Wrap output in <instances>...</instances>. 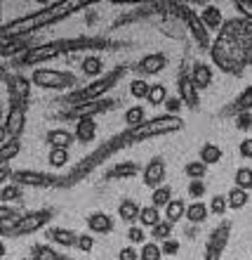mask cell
I'll list each match as a JSON object with an SVG mask.
<instances>
[{
	"label": "cell",
	"mask_w": 252,
	"mask_h": 260,
	"mask_svg": "<svg viewBox=\"0 0 252 260\" xmlns=\"http://www.w3.org/2000/svg\"><path fill=\"white\" fill-rule=\"evenodd\" d=\"M19 260H33V258H19Z\"/></svg>",
	"instance_id": "cell-54"
},
{
	"label": "cell",
	"mask_w": 252,
	"mask_h": 260,
	"mask_svg": "<svg viewBox=\"0 0 252 260\" xmlns=\"http://www.w3.org/2000/svg\"><path fill=\"white\" fill-rule=\"evenodd\" d=\"M179 104H182V97H170L167 102H165V109H167V114H172V116H179Z\"/></svg>",
	"instance_id": "cell-52"
},
{
	"label": "cell",
	"mask_w": 252,
	"mask_h": 260,
	"mask_svg": "<svg viewBox=\"0 0 252 260\" xmlns=\"http://www.w3.org/2000/svg\"><path fill=\"white\" fill-rule=\"evenodd\" d=\"M160 222V211H158L156 206H142V213H139V225L146 230H153V227Z\"/></svg>",
	"instance_id": "cell-34"
},
{
	"label": "cell",
	"mask_w": 252,
	"mask_h": 260,
	"mask_svg": "<svg viewBox=\"0 0 252 260\" xmlns=\"http://www.w3.org/2000/svg\"><path fill=\"white\" fill-rule=\"evenodd\" d=\"M179 97H182L184 104H189L191 109H198V88L193 85L191 76L186 74L179 76Z\"/></svg>",
	"instance_id": "cell-21"
},
{
	"label": "cell",
	"mask_w": 252,
	"mask_h": 260,
	"mask_svg": "<svg viewBox=\"0 0 252 260\" xmlns=\"http://www.w3.org/2000/svg\"><path fill=\"white\" fill-rule=\"evenodd\" d=\"M236 128L250 130L252 128V114H240V116H236Z\"/></svg>",
	"instance_id": "cell-51"
},
{
	"label": "cell",
	"mask_w": 252,
	"mask_h": 260,
	"mask_svg": "<svg viewBox=\"0 0 252 260\" xmlns=\"http://www.w3.org/2000/svg\"><path fill=\"white\" fill-rule=\"evenodd\" d=\"M75 140L80 144H90L92 140L97 137V123L95 118H80V121H75Z\"/></svg>",
	"instance_id": "cell-25"
},
{
	"label": "cell",
	"mask_w": 252,
	"mask_h": 260,
	"mask_svg": "<svg viewBox=\"0 0 252 260\" xmlns=\"http://www.w3.org/2000/svg\"><path fill=\"white\" fill-rule=\"evenodd\" d=\"M200 19L207 26V31H222V26H224V14L217 5H205L200 10Z\"/></svg>",
	"instance_id": "cell-22"
},
{
	"label": "cell",
	"mask_w": 252,
	"mask_h": 260,
	"mask_svg": "<svg viewBox=\"0 0 252 260\" xmlns=\"http://www.w3.org/2000/svg\"><path fill=\"white\" fill-rule=\"evenodd\" d=\"M5 85L10 92V104H24L26 107L28 92H31V81L24 76H5Z\"/></svg>",
	"instance_id": "cell-14"
},
{
	"label": "cell",
	"mask_w": 252,
	"mask_h": 260,
	"mask_svg": "<svg viewBox=\"0 0 252 260\" xmlns=\"http://www.w3.org/2000/svg\"><path fill=\"white\" fill-rule=\"evenodd\" d=\"M229 234H231V222H222L219 227H215L210 234V239L205 244V260H219L226 248V241H229Z\"/></svg>",
	"instance_id": "cell-11"
},
{
	"label": "cell",
	"mask_w": 252,
	"mask_h": 260,
	"mask_svg": "<svg viewBox=\"0 0 252 260\" xmlns=\"http://www.w3.org/2000/svg\"><path fill=\"white\" fill-rule=\"evenodd\" d=\"M167 100H170V95H167V88H165L163 83L151 85V92H149V97H146V102H149L151 107H160V104H165Z\"/></svg>",
	"instance_id": "cell-38"
},
{
	"label": "cell",
	"mask_w": 252,
	"mask_h": 260,
	"mask_svg": "<svg viewBox=\"0 0 252 260\" xmlns=\"http://www.w3.org/2000/svg\"><path fill=\"white\" fill-rule=\"evenodd\" d=\"M210 57L212 64L224 74H243V69L252 64V21L243 17L224 21L222 31L212 41Z\"/></svg>",
	"instance_id": "cell-1"
},
{
	"label": "cell",
	"mask_w": 252,
	"mask_h": 260,
	"mask_svg": "<svg viewBox=\"0 0 252 260\" xmlns=\"http://www.w3.org/2000/svg\"><path fill=\"white\" fill-rule=\"evenodd\" d=\"M88 230L95 234H109L113 230V218L104 211H95L88 215Z\"/></svg>",
	"instance_id": "cell-18"
},
{
	"label": "cell",
	"mask_w": 252,
	"mask_h": 260,
	"mask_svg": "<svg viewBox=\"0 0 252 260\" xmlns=\"http://www.w3.org/2000/svg\"><path fill=\"white\" fill-rule=\"evenodd\" d=\"M116 100H97V102H85V104H75V107H68L66 109V118L71 121H80V118H95L97 114H104L116 107Z\"/></svg>",
	"instance_id": "cell-10"
},
{
	"label": "cell",
	"mask_w": 252,
	"mask_h": 260,
	"mask_svg": "<svg viewBox=\"0 0 252 260\" xmlns=\"http://www.w3.org/2000/svg\"><path fill=\"white\" fill-rule=\"evenodd\" d=\"M233 7L240 12V17L247 21H252V0H236L233 3Z\"/></svg>",
	"instance_id": "cell-46"
},
{
	"label": "cell",
	"mask_w": 252,
	"mask_h": 260,
	"mask_svg": "<svg viewBox=\"0 0 252 260\" xmlns=\"http://www.w3.org/2000/svg\"><path fill=\"white\" fill-rule=\"evenodd\" d=\"M31 258L33 260H68L66 255L57 253L52 246H48V244H33L31 246Z\"/></svg>",
	"instance_id": "cell-30"
},
{
	"label": "cell",
	"mask_w": 252,
	"mask_h": 260,
	"mask_svg": "<svg viewBox=\"0 0 252 260\" xmlns=\"http://www.w3.org/2000/svg\"><path fill=\"white\" fill-rule=\"evenodd\" d=\"M125 125L128 128H139V125L146 123V111H144L142 104H135V107H130L128 111H125Z\"/></svg>",
	"instance_id": "cell-32"
},
{
	"label": "cell",
	"mask_w": 252,
	"mask_h": 260,
	"mask_svg": "<svg viewBox=\"0 0 252 260\" xmlns=\"http://www.w3.org/2000/svg\"><path fill=\"white\" fill-rule=\"evenodd\" d=\"M247 201H250V194L245 189H240V187H231L229 194H226V204L231 211H240V208H245Z\"/></svg>",
	"instance_id": "cell-29"
},
{
	"label": "cell",
	"mask_w": 252,
	"mask_h": 260,
	"mask_svg": "<svg viewBox=\"0 0 252 260\" xmlns=\"http://www.w3.org/2000/svg\"><path fill=\"white\" fill-rule=\"evenodd\" d=\"M182 218H186V204L182 199H172L170 204L165 206V220H170L172 225H175Z\"/></svg>",
	"instance_id": "cell-33"
},
{
	"label": "cell",
	"mask_w": 252,
	"mask_h": 260,
	"mask_svg": "<svg viewBox=\"0 0 252 260\" xmlns=\"http://www.w3.org/2000/svg\"><path fill=\"white\" fill-rule=\"evenodd\" d=\"M92 7V3L88 0H64V3H50L45 7H38L33 12L24 14L19 19H12L3 24L0 28V38H21V36H28V34H35L40 28H48L57 21L66 19L71 14L80 12V10H88Z\"/></svg>",
	"instance_id": "cell-2"
},
{
	"label": "cell",
	"mask_w": 252,
	"mask_h": 260,
	"mask_svg": "<svg viewBox=\"0 0 252 260\" xmlns=\"http://www.w3.org/2000/svg\"><path fill=\"white\" fill-rule=\"evenodd\" d=\"M172 227H175V225H172L170 220H160V222L151 230V241H153V239H156V241H167L172 237Z\"/></svg>",
	"instance_id": "cell-39"
},
{
	"label": "cell",
	"mask_w": 252,
	"mask_h": 260,
	"mask_svg": "<svg viewBox=\"0 0 252 260\" xmlns=\"http://www.w3.org/2000/svg\"><path fill=\"white\" fill-rule=\"evenodd\" d=\"M68 149H50L48 151V164L52 168H64L68 164Z\"/></svg>",
	"instance_id": "cell-42"
},
{
	"label": "cell",
	"mask_w": 252,
	"mask_h": 260,
	"mask_svg": "<svg viewBox=\"0 0 252 260\" xmlns=\"http://www.w3.org/2000/svg\"><path fill=\"white\" fill-rule=\"evenodd\" d=\"M222 156H224L222 147H217V144H212V142H205L203 147H200V158H198V161H203L205 166H215L222 161Z\"/></svg>",
	"instance_id": "cell-28"
},
{
	"label": "cell",
	"mask_w": 252,
	"mask_h": 260,
	"mask_svg": "<svg viewBox=\"0 0 252 260\" xmlns=\"http://www.w3.org/2000/svg\"><path fill=\"white\" fill-rule=\"evenodd\" d=\"M212 67L205 62H196L193 64V69H191V81H193V85H196L198 90H205L212 85Z\"/></svg>",
	"instance_id": "cell-20"
},
{
	"label": "cell",
	"mask_w": 252,
	"mask_h": 260,
	"mask_svg": "<svg viewBox=\"0 0 252 260\" xmlns=\"http://www.w3.org/2000/svg\"><path fill=\"white\" fill-rule=\"evenodd\" d=\"M113 43L106 41V38H88V36H78V38H62V41H50L43 43V45H35L21 55L19 64L21 67H33L38 69L40 64L55 59V57L62 55H71V52H82V50H104L111 48Z\"/></svg>",
	"instance_id": "cell-3"
},
{
	"label": "cell",
	"mask_w": 252,
	"mask_h": 260,
	"mask_svg": "<svg viewBox=\"0 0 252 260\" xmlns=\"http://www.w3.org/2000/svg\"><path fill=\"white\" fill-rule=\"evenodd\" d=\"M160 248H163V253H167V255H175L179 251V241H175V239H167V241H163L160 244Z\"/></svg>",
	"instance_id": "cell-53"
},
{
	"label": "cell",
	"mask_w": 252,
	"mask_h": 260,
	"mask_svg": "<svg viewBox=\"0 0 252 260\" xmlns=\"http://www.w3.org/2000/svg\"><path fill=\"white\" fill-rule=\"evenodd\" d=\"M189 194H191L193 199H196V201H198L200 197H203V194H205L203 180H193V182H189Z\"/></svg>",
	"instance_id": "cell-49"
},
{
	"label": "cell",
	"mask_w": 252,
	"mask_h": 260,
	"mask_svg": "<svg viewBox=\"0 0 252 260\" xmlns=\"http://www.w3.org/2000/svg\"><path fill=\"white\" fill-rule=\"evenodd\" d=\"M182 128H184V118L182 116L163 114V116L146 118V123L139 125V128H128L125 137H128V144H132V142H144V140H153V137L160 135H172V133H179Z\"/></svg>",
	"instance_id": "cell-5"
},
{
	"label": "cell",
	"mask_w": 252,
	"mask_h": 260,
	"mask_svg": "<svg viewBox=\"0 0 252 260\" xmlns=\"http://www.w3.org/2000/svg\"><path fill=\"white\" fill-rule=\"evenodd\" d=\"M160 255H163V248L156 241H146L139 251V260H160Z\"/></svg>",
	"instance_id": "cell-40"
},
{
	"label": "cell",
	"mask_w": 252,
	"mask_h": 260,
	"mask_svg": "<svg viewBox=\"0 0 252 260\" xmlns=\"http://www.w3.org/2000/svg\"><path fill=\"white\" fill-rule=\"evenodd\" d=\"M207 213H210V206L205 204V201H191L186 206V220L193 222V225H200L207 220Z\"/></svg>",
	"instance_id": "cell-26"
},
{
	"label": "cell",
	"mask_w": 252,
	"mask_h": 260,
	"mask_svg": "<svg viewBox=\"0 0 252 260\" xmlns=\"http://www.w3.org/2000/svg\"><path fill=\"white\" fill-rule=\"evenodd\" d=\"M172 10H177V14L182 17V21L186 24V28H189L191 38L198 43V48L200 50H210L212 48V36L210 31H207V26L203 24V19H200V12H196L193 7L189 5H182V3H172Z\"/></svg>",
	"instance_id": "cell-7"
},
{
	"label": "cell",
	"mask_w": 252,
	"mask_h": 260,
	"mask_svg": "<svg viewBox=\"0 0 252 260\" xmlns=\"http://www.w3.org/2000/svg\"><path fill=\"white\" fill-rule=\"evenodd\" d=\"M75 246H78V251H82V253H90V251L95 248V239H92V234H80Z\"/></svg>",
	"instance_id": "cell-47"
},
{
	"label": "cell",
	"mask_w": 252,
	"mask_h": 260,
	"mask_svg": "<svg viewBox=\"0 0 252 260\" xmlns=\"http://www.w3.org/2000/svg\"><path fill=\"white\" fill-rule=\"evenodd\" d=\"M151 92V85L144 78H135V81L130 83V95L135 97V100H146Z\"/></svg>",
	"instance_id": "cell-41"
},
{
	"label": "cell",
	"mask_w": 252,
	"mask_h": 260,
	"mask_svg": "<svg viewBox=\"0 0 252 260\" xmlns=\"http://www.w3.org/2000/svg\"><path fill=\"white\" fill-rule=\"evenodd\" d=\"M139 213H142V206L137 204L135 199H123L118 204V218L123 220V222H128V225L139 222Z\"/></svg>",
	"instance_id": "cell-23"
},
{
	"label": "cell",
	"mask_w": 252,
	"mask_h": 260,
	"mask_svg": "<svg viewBox=\"0 0 252 260\" xmlns=\"http://www.w3.org/2000/svg\"><path fill=\"white\" fill-rule=\"evenodd\" d=\"M172 201V187L170 185H163L153 189L151 192V206H156V208H165V206Z\"/></svg>",
	"instance_id": "cell-36"
},
{
	"label": "cell",
	"mask_w": 252,
	"mask_h": 260,
	"mask_svg": "<svg viewBox=\"0 0 252 260\" xmlns=\"http://www.w3.org/2000/svg\"><path fill=\"white\" fill-rule=\"evenodd\" d=\"M238 154L243 158H252V137H245V140L238 144Z\"/></svg>",
	"instance_id": "cell-50"
},
{
	"label": "cell",
	"mask_w": 252,
	"mask_h": 260,
	"mask_svg": "<svg viewBox=\"0 0 252 260\" xmlns=\"http://www.w3.org/2000/svg\"><path fill=\"white\" fill-rule=\"evenodd\" d=\"M165 173H167V168H165V161L160 156L151 158L149 164L142 168V178H144V185L149 187L151 192L153 189H158V187H163L165 182Z\"/></svg>",
	"instance_id": "cell-13"
},
{
	"label": "cell",
	"mask_w": 252,
	"mask_h": 260,
	"mask_svg": "<svg viewBox=\"0 0 252 260\" xmlns=\"http://www.w3.org/2000/svg\"><path fill=\"white\" fill-rule=\"evenodd\" d=\"M233 187H240V189H245V192L252 189V168L250 166H243V168H238V171L233 173Z\"/></svg>",
	"instance_id": "cell-37"
},
{
	"label": "cell",
	"mask_w": 252,
	"mask_h": 260,
	"mask_svg": "<svg viewBox=\"0 0 252 260\" xmlns=\"http://www.w3.org/2000/svg\"><path fill=\"white\" fill-rule=\"evenodd\" d=\"M12 182L26 185V187H55V185H62V178L50 175V173H40V171H17L12 173Z\"/></svg>",
	"instance_id": "cell-12"
},
{
	"label": "cell",
	"mask_w": 252,
	"mask_h": 260,
	"mask_svg": "<svg viewBox=\"0 0 252 260\" xmlns=\"http://www.w3.org/2000/svg\"><path fill=\"white\" fill-rule=\"evenodd\" d=\"M78 237H80V234H75L73 230H68V227H50L48 230V239L59 244V246H75V244H78Z\"/></svg>",
	"instance_id": "cell-24"
},
{
	"label": "cell",
	"mask_w": 252,
	"mask_h": 260,
	"mask_svg": "<svg viewBox=\"0 0 252 260\" xmlns=\"http://www.w3.org/2000/svg\"><path fill=\"white\" fill-rule=\"evenodd\" d=\"M184 173L191 180H203L205 173H207V166H205L203 161H189V164L184 166Z\"/></svg>",
	"instance_id": "cell-43"
},
{
	"label": "cell",
	"mask_w": 252,
	"mask_h": 260,
	"mask_svg": "<svg viewBox=\"0 0 252 260\" xmlns=\"http://www.w3.org/2000/svg\"><path fill=\"white\" fill-rule=\"evenodd\" d=\"M252 111V85H247L245 90H240L238 97L229 104V109H224V114L229 116H240V114H250Z\"/></svg>",
	"instance_id": "cell-17"
},
{
	"label": "cell",
	"mask_w": 252,
	"mask_h": 260,
	"mask_svg": "<svg viewBox=\"0 0 252 260\" xmlns=\"http://www.w3.org/2000/svg\"><path fill=\"white\" fill-rule=\"evenodd\" d=\"M45 142L50 144V149H68L75 142V135L66 128H52L45 133Z\"/></svg>",
	"instance_id": "cell-16"
},
{
	"label": "cell",
	"mask_w": 252,
	"mask_h": 260,
	"mask_svg": "<svg viewBox=\"0 0 252 260\" xmlns=\"http://www.w3.org/2000/svg\"><path fill=\"white\" fill-rule=\"evenodd\" d=\"M128 239H130V244L135 246V244H146V232H144V227L142 225H130V230H128Z\"/></svg>",
	"instance_id": "cell-44"
},
{
	"label": "cell",
	"mask_w": 252,
	"mask_h": 260,
	"mask_svg": "<svg viewBox=\"0 0 252 260\" xmlns=\"http://www.w3.org/2000/svg\"><path fill=\"white\" fill-rule=\"evenodd\" d=\"M52 218H55V211H52V208H40V211L24 213V215H21L19 220H14V222H0V234H3L5 239L33 234V232H38V230H43Z\"/></svg>",
	"instance_id": "cell-6"
},
{
	"label": "cell",
	"mask_w": 252,
	"mask_h": 260,
	"mask_svg": "<svg viewBox=\"0 0 252 260\" xmlns=\"http://www.w3.org/2000/svg\"><path fill=\"white\" fill-rule=\"evenodd\" d=\"M21 199H24V192H21V185H17V182H7V185H3V189H0V204H21Z\"/></svg>",
	"instance_id": "cell-27"
},
{
	"label": "cell",
	"mask_w": 252,
	"mask_h": 260,
	"mask_svg": "<svg viewBox=\"0 0 252 260\" xmlns=\"http://www.w3.org/2000/svg\"><path fill=\"white\" fill-rule=\"evenodd\" d=\"M24 125H26V107L24 104H10V109L5 114V121H3L0 144L7 142V140H14V137H21Z\"/></svg>",
	"instance_id": "cell-9"
},
{
	"label": "cell",
	"mask_w": 252,
	"mask_h": 260,
	"mask_svg": "<svg viewBox=\"0 0 252 260\" xmlns=\"http://www.w3.org/2000/svg\"><path fill=\"white\" fill-rule=\"evenodd\" d=\"M226 211H229L226 197H222V194H217V197H212V201H210V213H212V215H224Z\"/></svg>",
	"instance_id": "cell-45"
},
{
	"label": "cell",
	"mask_w": 252,
	"mask_h": 260,
	"mask_svg": "<svg viewBox=\"0 0 252 260\" xmlns=\"http://www.w3.org/2000/svg\"><path fill=\"white\" fill-rule=\"evenodd\" d=\"M137 173H142V168L135 161H120V164H113L106 171V180H130L135 178Z\"/></svg>",
	"instance_id": "cell-19"
},
{
	"label": "cell",
	"mask_w": 252,
	"mask_h": 260,
	"mask_svg": "<svg viewBox=\"0 0 252 260\" xmlns=\"http://www.w3.org/2000/svg\"><path fill=\"white\" fill-rule=\"evenodd\" d=\"M118 260H139V251H137L132 244H130V246H123L118 251Z\"/></svg>",
	"instance_id": "cell-48"
},
{
	"label": "cell",
	"mask_w": 252,
	"mask_h": 260,
	"mask_svg": "<svg viewBox=\"0 0 252 260\" xmlns=\"http://www.w3.org/2000/svg\"><path fill=\"white\" fill-rule=\"evenodd\" d=\"M31 83L43 90H68V88H75L78 78L73 74H68V71H62V69L38 67L31 71Z\"/></svg>",
	"instance_id": "cell-8"
},
{
	"label": "cell",
	"mask_w": 252,
	"mask_h": 260,
	"mask_svg": "<svg viewBox=\"0 0 252 260\" xmlns=\"http://www.w3.org/2000/svg\"><path fill=\"white\" fill-rule=\"evenodd\" d=\"M80 69H82V74L90 76L92 81H95V78H99V76H104L102 74V71H104V62H102V57H97V55L85 57V59H82V64H80Z\"/></svg>",
	"instance_id": "cell-31"
},
{
	"label": "cell",
	"mask_w": 252,
	"mask_h": 260,
	"mask_svg": "<svg viewBox=\"0 0 252 260\" xmlns=\"http://www.w3.org/2000/svg\"><path fill=\"white\" fill-rule=\"evenodd\" d=\"M163 69H167V57L163 52H149V55H144L139 62H137L135 71L142 76H156L160 74Z\"/></svg>",
	"instance_id": "cell-15"
},
{
	"label": "cell",
	"mask_w": 252,
	"mask_h": 260,
	"mask_svg": "<svg viewBox=\"0 0 252 260\" xmlns=\"http://www.w3.org/2000/svg\"><path fill=\"white\" fill-rule=\"evenodd\" d=\"M21 151V140L19 137H14V140H7V142L0 144V161L3 164H10L17 154Z\"/></svg>",
	"instance_id": "cell-35"
},
{
	"label": "cell",
	"mask_w": 252,
	"mask_h": 260,
	"mask_svg": "<svg viewBox=\"0 0 252 260\" xmlns=\"http://www.w3.org/2000/svg\"><path fill=\"white\" fill-rule=\"evenodd\" d=\"M123 74H125V67H116L113 71H109V74H104V76H99V78H95L92 83H88L85 88L71 90V92L64 97V102H66L68 107H75V104L104 100V95H106V92H109V90L113 88L120 78H123Z\"/></svg>",
	"instance_id": "cell-4"
}]
</instances>
